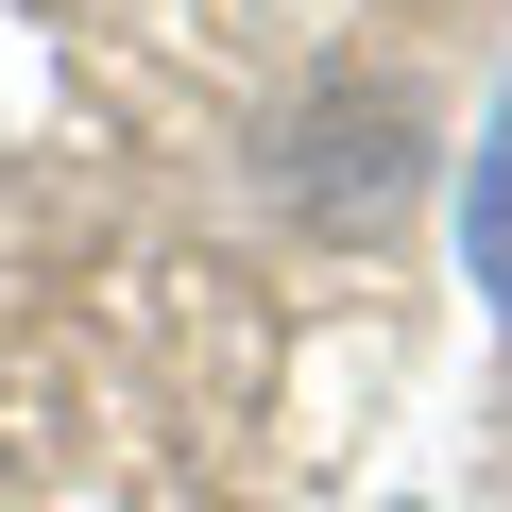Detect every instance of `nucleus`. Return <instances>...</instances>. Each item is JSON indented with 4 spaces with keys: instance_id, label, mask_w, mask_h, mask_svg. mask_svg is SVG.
Returning a JSON list of instances; mask_svg holds the SVG:
<instances>
[{
    "instance_id": "nucleus-1",
    "label": "nucleus",
    "mask_w": 512,
    "mask_h": 512,
    "mask_svg": "<svg viewBox=\"0 0 512 512\" xmlns=\"http://www.w3.org/2000/svg\"><path fill=\"white\" fill-rule=\"evenodd\" d=\"M478 291H512V103L478 137Z\"/></svg>"
}]
</instances>
